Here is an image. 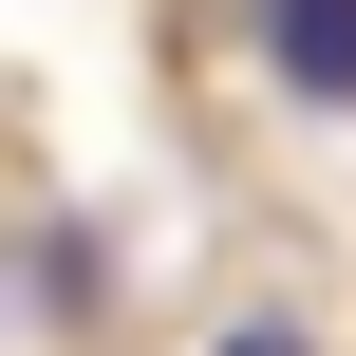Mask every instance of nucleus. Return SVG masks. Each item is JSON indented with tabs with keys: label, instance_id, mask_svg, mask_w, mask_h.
I'll list each match as a JSON object with an SVG mask.
<instances>
[{
	"label": "nucleus",
	"instance_id": "nucleus-1",
	"mask_svg": "<svg viewBox=\"0 0 356 356\" xmlns=\"http://www.w3.org/2000/svg\"><path fill=\"white\" fill-rule=\"evenodd\" d=\"M263 56H282V94L356 113V0H263Z\"/></svg>",
	"mask_w": 356,
	"mask_h": 356
}]
</instances>
